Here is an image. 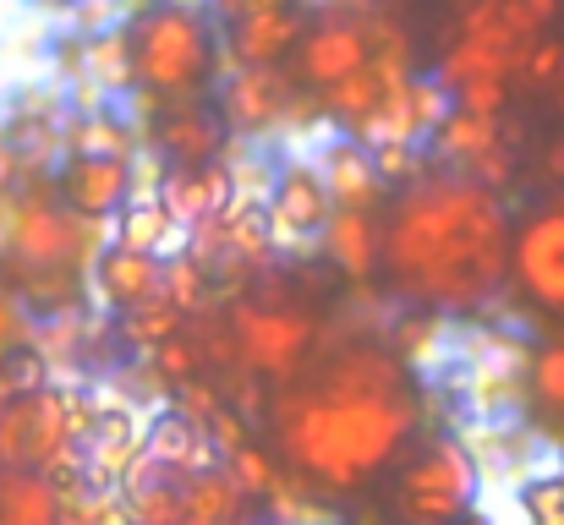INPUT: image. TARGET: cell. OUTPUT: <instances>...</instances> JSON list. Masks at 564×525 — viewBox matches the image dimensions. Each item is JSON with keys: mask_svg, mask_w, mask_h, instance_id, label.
Segmentation results:
<instances>
[{"mask_svg": "<svg viewBox=\"0 0 564 525\" xmlns=\"http://www.w3.org/2000/svg\"><path fill=\"white\" fill-rule=\"evenodd\" d=\"M274 449L313 493H357L394 466L422 427V400L405 367L383 346L329 350L307 378L285 383L263 405Z\"/></svg>", "mask_w": 564, "mask_h": 525, "instance_id": "cell-1", "label": "cell"}, {"mask_svg": "<svg viewBox=\"0 0 564 525\" xmlns=\"http://www.w3.org/2000/svg\"><path fill=\"white\" fill-rule=\"evenodd\" d=\"M516 219L499 192L455 171H422L383 219V274L416 313H477L510 285Z\"/></svg>", "mask_w": 564, "mask_h": 525, "instance_id": "cell-2", "label": "cell"}, {"mask_svg": "<svg viewBox=\"0 0 564 525\" xmlns=\"http://www.w3.org/2000/svg\"><path fill=\"white\" fill-rule=\"evenodd\" d=\"M132 39V72L138 88L160 105H197L208 88H219L225 66V33L208 6L187 0H132L127 17Z\"/></svg>", "mask_w": 564, "mask_h": 525, "instance_id": "cell-3", "label": "cell"}, {"mask_svg": "<svg viewBox=\"0 0 564 525\" xmlns=\"http://www.w3.org/2000/svg\"><path fill=\"white\" fill-rule=\"evenodd\" d=\"M477 499H482V471L460 438L422 444L394 482V510L405 525H455L477 510Z\"/></svg>", "mask_w": 564, "mask_h": 525, "instance_id": "cell-4", "label": "cell"}, {"mask_svg": "<svg viewBox=\"0 0 564 525\" xmlns=\"http://www.w3.org/2000/svg\"><path fill=\"white\" fill-rule=\"evenodd\" d=\"M225 329H230V346L247 378H302L307 372V356L318 346V318L296 302H236L225 313Z\"/></svg>", "mask_w": 564, "mask_h": 525, "instance_id": "cell-5", "label": "cell"}, {"mask_svg": "<svg viewBox=\"0 0 564 525\" xmlns=\"http://www.w3.org/2000/svg\"><path fill=\"white\" fill-rule=\"evenodd\" d=\"M302 88L285 66H230L219 77V127L236 143H258L269 149V138L285 132L291 110H296Z\"/></svg>", "mask_w": 564, "mask_h": 525, "instance_id": "cell-6", "label": "cell"}, {"mask_svg": "<svg viewBox=\"0 0 564 525\" xmlns=\"http://www.w3.org/2000/svg\"><path fill=\"white\" fill-rule=\"evenodd\" d=\"M510 280L538 307L564 318V197L532 208L510 236Z\"/></svg>", "mask_w": 564, "mask_h": 525, "instance_id": "cell-7", "label": "cell"}, {"mask_svg": "<svg viewBox=\"0 0 564 525\" xmlns=\"http://www.w3.org/2000/svg\"><path fill=\"white\" fill-rule=\"evenodd\" d=\"M335 219V203H329V186L324 175L313 171L307 154H285L274 186L263 197V225L274 236V247H296V252H313L324 241V225Z\"/></svg>", "mask_w": 564, "mask_h": 525, "instance_id": "cell-8", "label": "cell"}, {"mask_svg": "<svg viewBox=\"0 0 564 525\" xmlns=\"http://www.w3.org/2000/svg\"><path fill=\"white\" fill-rule=\"evenodd\" d=\"M368 61H373V39H368V28H362V22H340V17H335V22H324V28H307V39H302V50H296L291 77H296V88L324 94V88H335V83L357 77Z\"/></svg>", "mask_w": 564, "mask_h": 525, "instance_id": "cell-9", "label": "cell"}, {"mask_svg": "<svg viewBox=\"0 0 564 525\" xmlns=\"http://www.w3.org/2000/svg\"><path fill=\"white\" fill-rule=\"evenodd\" d=\"M171 171H192V165H219L225 160V127L214 110L203 105H165L143 138Z\"/></svg>", "mask_w": 564, "mask_h": 525, "instance_id": "cell-10", "label": "cell"}, {"mask_svg": "<svg viewBox=\"0 0 564 525\" xmlns=\"http://www.w3.org/2000/svg\"><path fill=\"white\" fill-rule=\"evenodd\" d=\"M307 39V11L291 6V11H263V17H247V22H230L225 28V66H285Z\"/></svg>", "mask_w": 564, "mask_h": 525, "instance_id": "cell-11", "label": "cell"}, {"mask_svg": "<svg viewBox=\"0 0 564 525\" xmlns=\"http://www.w3.org/2000/svg\"><path fill=\"white\" fill-rule=\"evenodd\" d=\"M307 160H313V171L324 175V186H329V203H335V208L373 214L378 203H383V181H378L373 154H368L362 143H351V138L329 132Z\"/></svg>", "mask_w": 564, "mask_h": 525, "instance_id": "cell-12", "label": "cell"}, {"mask_svg": "<svg viewBox=\"0 0 564 525\" xmlns=\"http://www.w3.org/2000/svg\"><path fill=\"white\" fill-rule=\"evenodd\" d=\"M55 192L77 219H105L110 225L132 203V171L116 165V160H66Z\"/></svg>", "mask_w": 564, "mask_h": 525, "instance_id": "cell-13", "label": "cell"}, {"mask_svg": "<svg viewBox=\"0 0 564 525\" xmlns=\"http://www.w3.org/2000/svg\"><path fill=\"white\" fill-rule=\"evenodd\" d=\"M160 285H165V258H149V252H132V247H116V241L105 247V258L88 274L94 302H105L110 313L143 307L149 296H160Z\"/></svg>", "mask_w": 564, "mask_h": 525, "instance_id": "cell-14", "label": "cell"}, {"mask_svg": "<svg viewBox=\"0 0 564 525\" xmlns=\"http://www.w3.org/2000/svg\"><path fill=\"white\" fill-rule=\"evenodd\" d=\"M160 203H165L171 225H176V230H182V241H187L192 230L214 225V219L236 203V192H230L225 165H192V171H165Z\"/></svg>", "mask_w": 564, "mask_h": 525, "instance_id": "cell-15", "label": "cell"}, {"mask_svg": "<svg viewBox=\"0 0 564 525\" xmlns=\"http://www.w3.org/2000/svg\"><path fill=\"white\" fill-rule=\"evenodd\" d=\"M324 258L340 280L351 285H368L378 269H383V219L378 214H351V208H335V219L324 225Z\"/></svg>", "mask_w": 564, "mask_h": 525, "instance_id": "cell-16", "label": "cell"}, {"mask_svg": "<svg viewBox=\"0 0 564 525\" xmlns=\"http://www.w3.org/2000/svg\"><path fill=\"white\" fill-rule=\"evenodd\" d=\"M143 460H149V466H160L165 477H197V471H214V466H219V455H214L208 433H203L197 422H187V416H176V411L149 416Z\"/></svg>", "mask_w": 564, "mask_h": 525, "instance_id": "cell-17", "label": "cell"}, {"mask_svg": "<svg viewBox=\"0 0 564 525\" xmlns=\"http://www.w3.org/2000/svg\"><path fill=\"white\" fill-rule=\"evenodd\" d=\"M505 143H521V138H510L505 116H499V121H488V116L449 110V116H444V127L433 132V160H438V171L466 175L477 160H488V154H494V149H505Z\"/></svg>", "mask_w": 564, "mask_h": 525, "instance_id": "cell-18", "label": "cell"}, {"mask_svg": "<svg viewBox=\"0 0 564 525\" xmlns=\"http://www.w3.org/2000/svg\"><path fill=\"white\" fill-rule=\"evenodd\" d=\"M138 149H143V138H138V127L116 105L66 121V160H116V165H132Z\"/></svg>", "mask_w": 564, "mask_h": 525, "instance_id": "cell-19", "label": "cell"}, {"mask_svg": "<svg viewBox=\"0 0 564 525\" xmlns=\"http://www.w3.org/2000/svg\"><path fill=\"white\" fill-rule=\"evenodd\" d=\"M61 515L66 499L44 471H0V525H55Z\"/></svg>", "mask_w": 564, "mask_h": 525, "instance_id": "cell-20", "label": "cell"}, {"mask_svg": "<svg viewBox=\"0 0 564 525\" xmlns=\"http://www.w3.org/2000/svg\"><path fill=\"white\" fill-rule=\"evenodd\" d=\"M110 236H116V247H132V252H149V258H171V247L182 241V230L171 225L160 197H132L110 219Z\"/></svg>", "mask_w": 564, "mask_h": 525, "instance_id": "cell-21", "label": "cell"}, {"mask_svg": "<svg viewBox=\"0 0 564 525\" xmlns=\"http://www.w3.org/2000/svg\"><path fill=\"white\" fill-rule=\"evenodd\" d=\"M389 350H394L400 367H438V361L449 356V318H438V313H416V307H411V313L394 324Z\"/></svg>", "mask_w": 564, "mask_h": 525, "instance_id": "cell-22", "label": "cell"}, {"mask_svg": "<svg viewBox=\"0 0 564 525\" xmlns=\"http://www.w3.org/2000/svg\"><path fill=\"white\" fill-rule=\"evenodd\" d=\"M182 313L165 302V291L160 296H149L143 307H132V313H121V340L138 350V356H154V350L165 346V340H176L182 335Z\"/></svg>", "mask_w": 564, "mask_h": 525, "instance_id": "cell-23", "label": "cell"}, {"mask_svg": "<svg viewBox=\"0 0 564 525\" xmlns=\"http://www.w3.org/2000/svg\"><path fill=\"white\" fill-rule=\"evenodd\" d=\"M160 291H165V302H171L182 318H197V313H208V302H214V274H208L192 252H171Z\"/></svg>", "mask_w": 564, "mask_h": 525, "instance_id": "cell-24", "label": "cell"}, {"mask_svg": "<svg viewBox=\"0 0 564 525\" xmlns=\"http://www.w3.org/2000/svg\"><path fill=\"white\" fill-rule=\"evenodd\" d=\"M219 466H225V471H230V482L247 493V504H252V499H269V493H274V482H280V460H274L263 444H241V449H236V455H225Z\"/></svg>", "mask_w": 564, "mask_h": 525, "instance_id": "cell-25", "label": "cell"}, {"mask_svg": "<svg viewBox=\"0 0 564 525\" xmlns=\"http://www.w3.org/2000/svg\"><path fill=\"white\" fill-rule=\"evenodd\" d=\"M516 510L527 525H564V471H543L516 488Z\"/></svg>", "mask_w": 564, "mask_h": 525, "instance_id": "cell-26", "label": "cell"}, {"mask_svg": "<svg viewBox=\"0 0 564 525\" xmlns=\"http://www.w3.org/2000/svg\"><path fill=\"white\" fill-rule=\"evenodd\" d=\"M560 77H564V39L560 33L532 39V50H527V61H521V72H516V88H527V94H554Z\"/></svg>", "mask_w": 564, "mask_h": 525, "instance_id": "cell-27", "label": "cell"}, {"mask_svg": "<svg viewBox=\"0 0 564 525\" xmlns=\"http://www.w3.org/2000/svg\"><path fill=\"white\" fill-rule=\"evenodd\" d=\"M527 383H532V400L549 405V411L564 422V340H554V346H543L538 356H532Z\"/></svg>", "mask_w": 564, "mask_h": 525, "instance_id": "cell-28", "label": "cell"}, {"mask_svg": "<svg viewBox=\"0 0 564 525\" xmlns=\"http://www.w3.org/2000/svg\"><path fill=\"white\" fill-rule=\"evenodd\" d=\"M197 367H203V350L192 346V340H165V346L149 356V372L165 383V389H182V383H197Z\"/></svg>", "mask_w": 564, "mask_h": 525, "instance_id": "cell-29", "label": "cell"}, {"mask_svg": "<svg viewBox=\"0 0 564 525\" xmlns=\"http://www.w3.org/2000/svg\"><path fill=\"white\" fill-rule=\"evenodd\" d=\"M291 6H302V0H208V11H214L219 28L247 22V17H263V11H291Z\"/></svg>", "mask_w": 564, "mask_h": 525, "instance_id": "cell-30", "label": "cell"}, {"mask_svg": "<svg viewBox=\"0 0 564 525\" xmlns=\"http://www.w3.org/2000/svg\"><path fill=\"white\" fill-rule=\"evenodd\" d=\"M28 346V324H22V307L11 302V291H0V367L11 350Z\"/></svg>", "mask_w": 564, "mask_h": 525, "instance_id": "cell-31", "label": "cell"}, {"mask_svg": "<svg viewBox=\"0 0 564 525\" xmlns=\"http://www.w3.org/2000/svg\"><path fill=\"white\" fill-rule=\"evenodd\" d=\"M521 6H527V17H532L538 33H549V28L564 17V0H521Z\"/></svg>", "mask_w": 564, "mask_h": 525, "instance_id": "cell-32", "label": "cell"}, {"mask_svg": "<svg viewBox=\"0 0 564 525\" xmlns=\"http://www.w3.org/2000/svg\"><path fill=\"white\" fill-rule=\"evenodd\" d=\"M22 186V165H17V154L6 149V138H0V197H11Z\"/></svg>", "mask_w": 564, "mask_h": 525, "instance_id": "cell-33", "label": "cell"}, {"mask_svg": "<svg viewBox=\"0 0 564 525\" xmlns=\"http://www.w3.org/2000/svg\"><path fill=\"white\" fill-rule=\"evenodd\" d=\"M543 175L564 181V138H560V143H549V154H543Z\"/></svg>", "mask_w": 564, "mask_h": 525, "instance_id": "cell-34", "label": "cell"}, {"mask_svg": "<svg viewBox=\"0 0 564 525\" xmlns=\"http://www.w3.org/2000/svg\"><path fill=\"white\" fill-rule=\"evenodd\" d=\"M455 525H494V521H488V515H482V510H471V515H466V521H455Z\"/></svg>", "mask_w": 564, "mask_h": 525, "instance_id": "cell-35", "label": "cell"}, {"mask_svg": "<svg viewBox=\"0 0 564 525\" xmlns=\"http://www.w3.org/2000/svg\"><path fill=\"white\" fill-rule=\"evenodd\" d=\"M554 110L564 116V77H560V88H554Z\"/></svg>", "mask_w": 564, "mask_h": 525, "instance_id": "cell-36", "label": "cell"}, {"mask_svg": "<svg viewBox=\"0 0 564 525\" xmlns=\"http://www.w3.org/2000/svg\"><path fill=\"white\" fill-rule=\"evenodd\" d=\"M33 6H66V0H33Z\"/></svg>", "mask_w": 564, "mask_h": 525, "instance_id": "cell-37", "label": "cell"}]
</instances>
